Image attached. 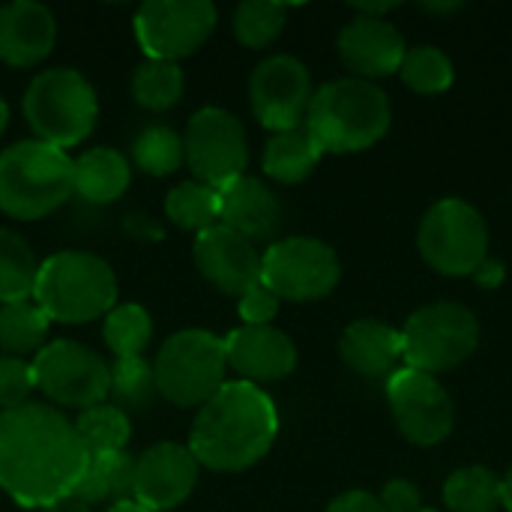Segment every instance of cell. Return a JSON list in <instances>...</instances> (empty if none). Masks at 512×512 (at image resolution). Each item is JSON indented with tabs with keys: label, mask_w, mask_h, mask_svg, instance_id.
I'll return each mask as SVG.
<instances>
[{
	"label": "cell",
	"mask_w": 512,
	"mask_h": 512,
	"mask_svg": "<svg viewBox=\"0 0 512 512\" xmlns=\"http://www.w3.org/2000/svg\"><path fill=\"white\" fill-rule=\"evenodd\" d=\"M132 162L150 177H168L186 162L183 135H177L171 126H147L132 141Z\"/></svg>",
	"instance_id": "cell-34"
},
{
	"label": "cell",
	"mask_w": 512,
	"mask_h": 512,
	"mask_svg": "<svg viewBox=\"0 0 512 512\" xmlns=\"http://www.w3.org/2000/svg\"><path fill=\"white\" fill-rule=\"evenodd\" d=\"M126 228H129V234H135L141 240H159V228L147 216H141V213H132L129 222H126Z\"/></svg>",
	"instance_id": "cell-42"
},
{
	"label": "cell",
	"mask_w": 512,
	"mask_h": 512,
	"mask_svg": "<svg viewBox=\"0 0 512 512\" xmlns=\"http://www.w3.org/2000/svg\"><path fill=\"white\" fill-rule=\"evenodd\" d=\"M192 258L201 276L222 294L240 297L261 282V252L252 240L222 222L195 234Z\"/></svg>",
	"instance_id": "cell-17"
},
{
	"label": "cell",
	"mask_w": 512,
	"mask_h": 512,
	"mask_svg": "<svg viewBox=\"0 0 512 512\" xmlns=\"http://www.w3.org/2000/svg\"><path fill=\"white\" fill-rule=\"evenodd\" d=\"M159 399L156 390V375L153 363L144 357H126L111 363V381H108V402L120 408L123 414L129 411H147Z\"/></svg>",
	"instance_id": "cell-28"
},
{
	"label": "cell",
	"mask_w": 512,
	"mask_h": 512,
	"mask_svg": "<svg viewBox=\"0 0 512 512\" xmlns=\"http://www.w3.org/2000/svg\"><path fill=\"white\" fill-rule=\"evenodd\" d=\"M57 42L54 12L36 0L0 6V60L15 69L39 66Z\"/></svg>",
	"instance_id": "cell-20"
},
{
	"label": "cell",
	"mask_w": 512,
	"mask_h": 512,
	"mask_svg": "<svg viewBox=\"0 0 512 512\" xmlns=\"http://www.w3.org/2000/svg\"><path fill=\"white\" fill-rule=\"evenodd\" d=\"M288 9L273 0H246L234 9V36L246 48H267L285 30Z\"/></svg>",
	"instance_id": "cell-35"
},
{
	"label": "cell",
	"mask_w": 512,
	"mask_h": 512,
	"mask_svg": "<svg viewBox=\"0 0 512 512\" xmlns=\"http://www.w3.org/2000/svg\"><path fill=\"white\" fill-rule=\"evenodd\" d=\"M222 342L228 369L237 375V381L255 387L282 381L297 366V345L276 327H237Z\"/></svg>",
	"instance_id": "cell-18"
},
{
	"label": "cell",
	"mask_w": 512,
	"mask_h": 512,
	"mask_svg": "<svg viewBox=\"0 0 512 512\" xmlns=\"http://www.w3.org/2000/svg\"><path fill=\"white\" fill-rule=\"evenodd\" d=\"M33 303L57 324H90L117 306V276L93 252L66 249L39 264Z\"/></svg>",
	"instance_id": "cell-4"
},
{
	"label": "cell",
	"mask_w": 512,
	"mask_h": 512,
	"mask_svg": "<svg viewBox=\"0 0 512 512\" xmlns=\"http://www.w3.org/2000/svg\"><path fill=\"white\" fill-rule=\"evenodd\" d=\"M501 507L512 512V468L507 471V477H501Z\"/></svg>",
	"instance_id": "cell-45"
},
{
	"label": "cell",
	"mask_w": 512,
	"mask_h": 512,
	"mask_svg": "<svg viewBox=\"0 0 512 512\" xmlns=\"http://www.w3.org/2000/svg\"><path fill=\"white\" fill-rule=\"evenodd\" d=\"M87 453L72 420L45 402L0 411V489L24 510L72 498Z\"/></svg>",
	"instance_id": "cell-1"
},
{
	"label": "cell",
	"mask_w": 512,
	"mask_h": 512,
	"mask_svg": "<svg viewBox=\"0 0 512 512\" xmlns=\"http://www.w3.org/2000/svg\"><path fill=\"white\" fill-rule=\"evenodd\" d=\"M390 99L366 78H336L312 93L306 132L321 153H360L390 132Z\"/></svg>",
	"instance_id": "cell-3"
},
{
	"label": "cell",
	"mask_w": 512,
	"mask_h": 512,
	"mask_svg": "<svg viewBox=\"0 0 512 512\" xmlns=\"http://www.w3.org/2000/svg\"><path fill=\"white\" fill-rule=\"evenodd\" d=\"M312 78L309 69L291 57V54H276L267 57L264 63L255 66L249 78V102L264 129L273 135L300 129L309 114L312 102Z\"/></svg>",
	"instance_id": "cell-15"
},
{
	"label": "cell",
	"mask_w": 512,
	"mask_h": 512,
	"mask_svg": "<svg viewBox=\"0 0 512 512\" xmlns=\"http://www.w3.org/2000/svg\"><path fill=\"white\" fill-rule=\"evenodd\" d=\"M399 75H402V81L414 93L435 96V93L450 90V84H453V63H450V57L441 48H435V45H417V48H408L405 51V60L399 66Z\"/></svg>",
	"instance_id": "cell-36"
},
{
	"label": "cell",
	"mask_w": 512,
	"mask_h": 512,
	"mask_svg": "<svg viewBox=\"0 0 512 512\" xmlns=\"http://www.w3.org/2000/svg\"><path fill=\"white\" fill-rule=\"evenodd\" d=\"M105 512H150L144 510V507H138L135 501H123V504H114V507H108Z\"/></svg>",
	"instance_id": "cell-47"
},
{
	"label": "cell",
	"mask_w": 512,
	"mask_h": 512,
	"mask_svg": "<svg viewBox=\"0 0 512 512\" xmlns=\"http://www.w3.org/2000/svg\"><path fill=\"white\" fill-rule=\"evenodd\" d=\"M342 360L363 378H390L402 363V333L372 321L360 318L345 327L339 339Z\"/></svg>",
	"instance_id": "cell-22"
},
{
	"label": "cell",
	"mask_w": 512,
	"mask_h": 512,
	"mask_svg": "<svg viewBox=\"0 0 512 512\" xmlns=\"http://www.w3.org/2000/svg\"><path fill=\"white\" fill-rule=\"evenodd\" d=\"M6 123H9V105H6L3 96H0V135L6 132Z\"/></svg>",
	"instance_id": "cell-48"
},
{
	"label": "cell",
	"mask_w": 512,
	"mask_h": 512,
	"mask_svg": "<svg viewBox=\"0 0 512 512\" xmlns=\"http://www.w3.org/2000/svg\"><path fill=\"white\" fill-rule=\"evenodd\" d=\"M132 183L129 159L114 147H90L72 159V192L87 204H114Z\"/></svg>",
	"instance_id": "cell-23"
},
{
	"label": "cell",
	"mask_w": 512,
	"mask_h": 512,
	"mask_svg": "<svg viewBox=\"0 0 512 512\" xmlns=\"http://www.w3.org/2000/svg\"><path fill=\"white\" fill-rule=\"evenodd\" d=\"M165 216L183 231H207L219 225V192L207 183L186 180L174 186L165 198Z\"/></svg>",
	"instance_id": "cell-33"
},
{
	"label": "cell",
	"mask_w": 512,
	"mask_h": 512,
	"mask_svg": "<svg viewBox=\"0 0 512 512\" xmlns=\"http://www.w3.org/2000/svg\"><path fill=\"white\" fill-rule=\"evenodd\" d=\"M132 483H135V456L123 453H102L87 456V468L72 492V498L84 507H114L123 501H132Z\"/></svg>",
	"instance_id": "cell-24"
},
{
	"label": "cell",
	"mask_w": 512,
	"mask_h": 512,
	"mask_svg": "<svg viewBox=\"0 0 512 512\" xmlns=\"http://www.w3.org/2000/svg\"><path fill=\"white\" fill-rule=\"evenodd\" d=\"M36 512H93L90 507H84V504H78L75 498H63V501H57V504H51V507H42V510Z\"/></svg>",
	"instance_id": "cell-44"
},
{
	"label": "cell",
	"mask_w": 512,
	"mask_h": 512,
	"mask_svg": "<svg viewBox=\"0 0 512 512\" xmlns=\"http://www.w3.org/2000/svg\"><path fill=\"white\" fill-rule=\"evenodd\" d=\"M75 435L84 447L87 456H102V453H123L129 438H132V423L129 414L114 408L111 402H99L93 408L78 411L75 417Z\"/></svg>",
	"instance_id": "cell-27"
},
{
	"label": "cell",
	"mask_w": 512,
	"mask_h": 512,
	"mask_svg": "<svg viewBox=\"0 0 512 512\" xmlns=\"http://www.w3.org/2000/svg\"><path fill=\"white\" fill-rule=\"evenodd\" d=\"M102 336L114 360L126 357H144L150 339H153V318L138 303H117L102 324Z\"/></svg>",
	"instance_id": "cell-29"
},
{
	"label": "cell",
	"mask_w": 512,
	"mask_h": 512,
	"mask_svg": "<svg viewBox=\"0 0 512 512\" xmlns=\"http://www.w3.org/2000/svg\"><path fill=\"white\" fill-rule=\"evenodd\" d=\"M402 333V363L414 372L438 375L462 366L480 345V324L462 303H432L417 309Z\"/></svg>",
	"instance_id": "cell-8"
},
{
	"label": "cell",
	"mask_w": 512,
	"mask_h": 512,
	"mask_svg": "<svg viewBox=\"0 0 512 512\" xmlns=\"http://www.w3.org/2000/svg\"><path fill=\"white\" fill-rule=\"evenodd\" d=\"M471 279H474V285L477 288H483V291H495V288H501L504 285V279H507V267H504V261L501 258H486L474 273H471Z\"/></svg>",
	"instance_id": "cell-41"
},
{
	"label": "cell",
	"mask_w": 512,
	"mask_h": 512,
	"mask_svg": "<svg viewBox=\"0 0 512 512\" xmlns=\"http://www.w3.org/2000/svg\"><path fill=\"white\" fill-rule=\"evenodd\" d=\"M183 147H186V165L192 168L198 183L219 189L234 177L246 174L249 165L246 129L225 108L210 105L195 111L186 126Z\"/></svg>",
	"instance_id": "cell-13"
},
{
	"label": "cell",
	"mask_w": 512,
	"mask_h": 512,
	"mask_svg": "<svg viewBox=\"0 0 512 512\" xmlns=\"http://www.w3.org/2000/svg\"><path fill=\"white\" fill-rule=\"evenodd\" d=\"M279 435V411L273 399L246 381H225V387L207 399L189 432V450L201 468L219 474H237L258 465Z\"/></svg>",
	"instance_id": "cell-2"
},
{
	"label": "cell",
	"mask_w": 512,
	"mask_h": 512,
	"mask_svg": "<svg viewBox=\"0 0 512 512\" xmlns=\"http://www.w3.org/2000/svg\"><path fill=\"white\" fill-rule=\"evenodd\" d=\"M186 90V78L180 63H168V60H144L135 75H132V96L141 108L159 114L174 108L183 99Z\"/></svg>",
	"instance_id": "cell-31"
},
{
	"label": "cell",
	"mask_w": 512,
	"mask_h": 512,
	"mask_svg": "<svg viewBox=\"0 0 512 512\" xmlns=\"http://www.w3.org/2000/svg\"><path fill=\"white\" fill-rule=\"evenodd\" d=\"M279 303L282 300L258 282L237 297V312L246 321V327H270V321L279 315Z\"/></svg>",
	"instance_id": "cell-38"
},
{
	"label": "cell",
	"mask_w": 512,
	"mask_h": 512,
	"mask_svg": "<svg viewBox=\"0 0 512 512\" xmlns=\"http://www.w3.org/2000/svg\"><path fill=\"white\" fill-rule=\"evenodd\" d=\"M321 156L324 153L315 144V138L306 132V126H300V129L273 135L264 147L261 165L270 180L294 186V183H303L318 168Z\"/></svg>",
	"instance_id": "cell-25"
},
{
	"label": "cell",
	"mask_w": 512,
	"mask_h": 512,
	"mask_svg": "<svg viewBox=\"0 0 512 512\" xmlns=\"http://www.w3.org/2000/svg\"><path fill=\"white\" fill-rule=\"evenodd\" d=\"M219 222L231 231L243 234L246 240H270L282 225V204L279 198L258 180V177H234L231 183L219 186Z\"/></svg>",
	"instance_id": "cell-21"
},
{
	"label": "cell",
	"mask_w": 512,
	"mask_h": 512,
	"mask_svg": "<svg viewBox=\"0 0 512 512\" xmlns=\"http://www.w3.org/2000/svg\"><path fill=\"white\" fill-rule=\"evenodd\" d=\"M33 384L48 402L63 408H93L108 402L111 366L87 345L72 339H54L30 360Z\"/></svg>",
	"instance_id": "cell-11"
},
{
	"label": "cell",
	"mask_w": 512,
	"mask_h": 512,
	"mask_svg": "<svg viewBox=\"0 0 512 512\" xmlns=\"http://www.w3.org/2000/svg\"><path fill=\"white\" fill-rule=\"evenodd\" d=\"M393 9H396V3H360L357 15H363V18H384Z\"/></svg>",
	"instance_id": "cell-43"
},
{
	"label": "cell",
	"mask_w": 512,
	"mask_h": 512,
	"mask_svg": "<svg viewBox=\"0 0 512 512\" xmlns=\"http://www.w3.org/2000/svg\"><path fill=\"white\" fill-rule=\"evenodd\" d=\"M387 402L393 408L399 432L417 447H435L450 438L456 414L450 393L435 375L414 372L408 366L387 378Z\"/></svg>",
	"instance_id": "cell-14"
},
{
	"label": "cell",
	"mask_w": 512,
	"mask_h": 512,
	"mask_svg": "<svg viewBox=\"0 0 512 512\" xmlns=\"http://www.w3.org/2000/svg\"><path fill=\"white\" fill-rule=\"evenodd\" d=\"M201 465L189 444L162 441L135 459L132 501L150 512L177 510L195 492Z\"/></svg>",
	"instance_id": "cell-16"
},
{
	"label": "cell",
	"mask_w": 512,
	"mask_h": 512,
	"mask_svg": "<svg viewBox=\"0 0 512 512\" xmlns=\"http://www.w3.org/2000/svg\"><path fill=\"white\" fill-rule=\"evenodd\" d=\"M327 512H384L381 510V501L375 498V495H369V492H345V495H339Z\"/></svg>",
	"instance_id": "cell-40"
},
{
	"label": "cell",
	"mask_w": 512,
	"mask_h": 512,
	"mask_svg": "<svg viewBox=\"0 0 512 512\" xmlns=\"http://www.w3.org/2000/svg\"><path fill=\"white\" fill-rule=\"evenodd\" d=\"M216 21L210 0H150L135 12V39L147 60L177 63L213 36Z\"/></svg>",
	"instance_id": "cell-12"
},
{
	"label": "cell",
	"mask_w": 512,
	"mask_h": 512,
	"mask_svg": "<svg viewBox=\"0 0 512 512\" xmlns=\"http://www.w3.org/2000/svg\"><path fill=\"white\" fill-rule=\"evenodd\" d=\"M39 264L21 234L0 228V306L33 300Z\"/></svg>",
	"instance_id": "cell-26"
},
{
	"label": "cell",
	"mask_w": 512,
	"mask_h": 512,
	"mask_svg": "<svg viewBox=\"0 0 512 512\" xmlns=\"http://www.w3.org/2000/svg\"><path fill=\"white\" fill-rule=\"evenodd\" d=\"M423 512H435V510H423Z\"/></svg>",
	"instance_id": "cell-49"
},
{
	"label": "cell",
	"mask_w": 512,
	"mask_h": 512,
	"mask_svg": "<svg viewBox=\"0 0 512 512\" xmlns=\"http://www.w3.org/2000/svg\"><path fill=\"white\" fill-rule=\"evenodd\" d=\"M384 512H423V495L411 480H390L378 495Z\"/></svg>",
	"instance_id": "cell-39"
},
{
	"label": "cell",
	"mask_w": 512,
	"mask_h": 512,
	"mask_svg": "<svg viewBox=\"0 0 512 512\" xmlns=\"http://www.w3.org/2000/svg\"><path fill=\"white\" fill-rule=\"evenodd\" d=\"M405 39L387 18H363L357 15L339 33V57L357 78H387L399 72L405 60Z\"/></svg>",
	"instance_id": "cell-19"
},
{
	"label": "cell",
	"mask_w": 512,
	"mask_h": 512,
	"mask_svg": "<svg viewBox=\"0 0 512 512\" xmlns=\"http://www.w3.org/2000/svg\"><path fill=\"white\" fill-rule=\"evenodd\" d=\"M36 390L33 384V369L21 357H6L0 354V411H12L30 402V393Z\"/></svg>",
	"instance_id": "cell-37"
},
{
	"label": "cell",
	"mask_w": 512,
	"mask_h": 512,
	"mask_svg": "<svg viewBox=\"0 0 512 512\" xmlns=\"http://www.w3.org/2000/svg\"><path fill=\"white\" fill-rule=\"evenodd\" d=\"M48 327H51L48 315L33 300L0 306V351L6 357L24 360V354L42 351Z\"/></svg>",
	"instance_id": "cell-32"
},
{
	"label": "cell",
	"mask_w": 512,
	"mask_h": 512,
	"mask_svg": "<svg viewBox=\"0 0 512 512\" xmlns=\"http://www.w3.org/2000/svg\"><path fill=\"white\" fill-rule=\"evenodd\" d=\"M156 390L177 408H201L225 387V342L210 330L174 333L153 360Z\"/></svg>",
	"instance_id": "cell-7"
},
{
	"label": "cell",
	"mask_w": 512,
	"mask_h": 512,
	"mask_svg": "<svg viewBox=\"0 0 512 512\" xmlns=\"http://www.w3.org/2000/svg\"><path fill=\"white\" fill-rule=\"evenodd\" d=\"M444 504L453 512H495L501 507V477L483 465L459 468L444 483Z\"/></svg>",
	"instance_id": "cell-30"
},
{
	"label": "cell",
	"mask_w": 512,
	"mask_h": 512,
	"mask_svg": "<svg viewBox=\"0 0 512 512\" xmlns=\"http://www.w3.org/2000/svg\"><path fill=\"white\" fill-rule=\"evenodd\" d=\"M420 9H426V12H456L459 3H423Z\"/></svg>",
	"instance_id": "cell-46"
},
{
	"label": "cell",
	"mask_w": 512,
	"mask_h": 512,
	"mask_svg": "<svg viewBox=\"0 0 512 512\" xmlns=\"http://www.w3.org/2000/svg\"><path fill=\"white\" fill-rule=\"evenodd\" d=\"M417 246L432 270L444 276H471L489 258V228L474 204L444 198L423 216Z\"/></svg>",
	"instance_id": "cell-9"
},
{
	"label": "cell",
	"mask_w": 512,
	"mask_h": 512,
	"mask_svg": "<svg viewBox=\"0 0 512 512\" xmlns=\"http://www.w3.org/2000/svg\"><path fill=\"white\" fill-rule=\"evenodd\" d=\"M342 267L336 252L315 237H285L261 255V285L279 300L312 303L339 285Z\"/></svg>",
	"instance_id": "cell-10"
},
{
	"label": "cell",
	"mask_w": 512,
	"mask_h": 512,
	"mask_svg": "<svg viewBox=\"0 0 512 512\" xmlns=\"http://www.w3.org/2000/svg\"><path fill=\"white\" fill-rule=\"evenodd\" d=\"M72 159L45 141H18L0 153V213L36 222L72 198Z\"/></svg>",
	"instance_id": "cell-5"
},
{
	"label": "cell",
	"mask_w": 512,
	"mask_h": 512,
	"mask_svg": "<svg viewBox=\"0 0 512 512\" xmlns=\"http://www.w3.org/2000/svg\"><path fill=\"white\" fill-rule=\"evenodd\" d=\"M21 111L36 132V141L69 150L90 138L99 117V99L93 84L78 69L57 66L39 72L27 84Z\"/></svg>",
	"instance_id": "cell-6"
}]
</instances>
